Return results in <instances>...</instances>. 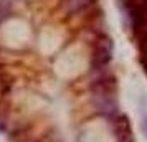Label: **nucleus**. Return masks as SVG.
Returning <instances> with one entry per match:
<instances>
[{"label": "nucleus", "instance_id": "obj_5", "mask_svg": "<svg viewBox=\"0 0 147 142\" xmlns=\"http://www.w3.org/2000/svg\"><path fill=\"white\" fill-rule=\"evenodd\" d=\"M7 13H8V7L7 5H3V3H0V23L5 20Z\"/></svg>", "mask_w": 147, "mask_h": 142}, {"label": "nucleus", "instance_id": "obj_2", "mask_svg": "<svg viewBox=\"0 0 147 142\" xmlns=\"http://www.w3.org/2000/svg\"><path fill=\"white\" fill-rule=\"evenodd\" d=\"M93 104L96 106L98 112L109 117H114L117 114V101L114 94H94L93 96Z\"/></svg>", "mask_w": 147, "mask_h": 142}, {"label": "nucleus", "instance_id": "obj_1", "mask_svg": "<svg viewBox=\"0 0 147 142\" xmlns=\"http://www.w3.org/2000/svg\"><path fill=\"white\" fill-rule=\"evenodd\" d=\"M111 60H113V40L107 35H101L96 40V46H94L93 68L101 69V68L107 66Z\"/></svg>", "mask_w": 147, "mask_h": 142}, {"label": "nucleus", "instance_id": "obj_3", "mask_svg": "<svg viewBox=\"0 0 147 142\" xmlns=\"http://www.w3.org/2000/svg\"><path fill=\"white\" fill-rule=\"evenodd\" d=\"M116 86L117 84L113 76H101L91 83V94H114Z\"/></svg>", "mask_w": 147, "mask_h": 142}, {"label": "nucleus", "instance_id": "obj_4", "mask_svg": "<svg viewBox=\"0 0 147 142\" xmlns=\"http://www.w3.org/2000/svg\"><path fill=\"white\" fill-rule=\"evenodd\" d=\"M96 0H63L61 2V10L65 15H74L93 5Z\"/></svg>", "mask_w": 147, "mask_h": 142}, {"label": "nucleus", "instance_id": "obj_6", "mask_svg": "<svg viewBox=\"0 0 147 142\" xmlns=\"http://www.w3.org/2000/svg\"><path fill=\"white\" fill-rule=\"evenodd\" d=\"M142 129H144V134H146V137H147V117L144 119V124H142Z\"/></svg>", "mask_w": 147, "mask_h": 142}]
</instances>
